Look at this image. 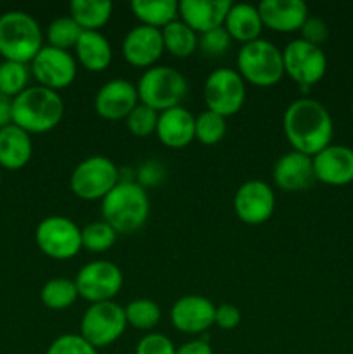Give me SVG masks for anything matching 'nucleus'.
<instances>
[{
  "mask_svg": "<svg viewBox=\"0 0 353 354\" xmlns=\"http://www.w3.org/2000/svg\"><path fill=\"white\" fill-rule=\"evenodd\" d=\"M282 130L293 151L314 158L331 145L334 124L324 104L301 97L284 113Z\"/></svg>",
  "mask_w": 353,
  "mask_h": 354,
  "instance_id": "f257e3e1",
  "label": "nucleus"
},
{
  "mask_svg": "<svg viewBox=\"0 0 353 354\" xmlns=\"http://www.w3.org/2000/svg\"><path fill=\"white\" fill-rule=\"evenodd\" d=\"M64 100L45 86H28L12 99V124L28 133H47L64 118Z\"/></svg>",
  "mask_w": 353,
  "mask_h": 354,
  "instance_id": "f03ea898",
  "label": "nucleus"
},
{
  "mask_svg": "<svg viewBox=\"0 0 353 354\" xmlns=\"http://www.w3.org/2000/svg\"><path fill=\"white\" fill-rule=\"evenodd\" d=\"M151 203L144 187L138 182L121 180L102 199V220L118 234H134L145 225Z\"/></svg>",
  "mask_w": 353,
  "mask_h": 354,
  "instance_id": "7ed1b4c3",
  "label": "nucleus"
},
{
  "mask_svg": "<svg viewBox=\"0 0 353 354\" xmlns=\"http://www.w3.org/2000/svg\"><path fill=\"white\" fill-rule=\"evenodd\" d=\"M42 47V28L31 14L9 10L0 16V55L3 61L30 64Z\"/></svg>",
  "mask_w": 353,
  "mask_h": 354,
  "instance_id": "20e7f679",
  "label": "nucleus"
},
{
  "mask_svg": "<svg viewBox=\"0 0 353 354\" xmlns=\"http://www.w3.org/2000/svg\"><path fill=\"white\" fill-rule=\"evenodd\" d=\"M135 86L141 104L158 113L179 107L189 92L185 76L172 66H152L145 69Z\"/></svg>",
  "mask_w": 353,
  "mask_h": 354,
  "instance_id": "39448f33",
  "label": "nucleus"
},
{
  "mask_svg": "<svg viewBox=\"0 0 353 354\" xmlns=\"http://www.w3.org/2000/svg\"><path fill=\"white\" fill-rule=\"evenodd\" d=\"M237 73L253 86L269 88L277 85L286 75L282 50L262 38L244 44L237 54Z\"/></svg>",
  "mask_w": 353,
  "mask_h": 354,
  "instance_id": "423d86ee",
  "label": "nucleus"
},
{
  "mask_svg": "<svg viewBox=\"0 0 353 354\" xmlns=\"http://www.w3.org/2000/svg\"><path fill=\"white\" fill-rule=\"evenodd\" d=\"M120 182V169L109 158L92 156L76 165L69 187L78 199L102 201Z\"/></svg>",
  "mask_w": 353,
  "mask_h": 354,
  "instance_id": "0eeeda50",
  "label": "nucleus"
},
{
  "mask_svg": "<svg viewBox=\"0 0 353 354\" xmlns=\"http://www.w3.org/2000/svg\"><path fill=\"white\" fill-rule=\"evenodd\" d=\"M125 308L114 301L90 304L80 322V335L92 348L102 349L114 344L127 330Z\"/></svg>",
  "mask_w": 353,
  "mask_h": 354,
  "instance_id": "6e6552de",
  "label": "nucleus"
},
{
  "mask_svg": "<svg viewBox=\"0 0 353 354\" xmlns=\"http://www.w3.org/2000/svg\"><path fill=\"white\" fill-rule=\"evenodd\" d=\"M282 61L284 73L296 82L305 93L310 92L311 86L317 85L327 71V57L322 47L308 44L301 38L286 45L282 50Z\"/></svg>",
  "mask_w": 353,
  "mask_h": 354,
  "instance_id": "1a4fd4ad",
  "label": "nucleus"
},
{
  "mask_svg": "<svg viewBox=\"0 0 353 354\" xmlns=\"http://www.w3.org/2000/svg\"><path fill=\"white\" fill-rule=\"evenodd\" d=\"M203 93L208 111L224 118L234 116L246 102V82L235 69L218 68L208 75Z\"/></svg>",
  "mask_w": 353,
  "mask_h": 354,
  "instance_id": "9d476101",
  "label": "nucleus"
},
{
  "mask_svg": "<svg viewBox=\"0 0 353 354\" xmlns=\"http://www.w3.org/2000/svg\"><path fill=\"white\" fill-rule=\"evenodd\" d=\"M38 249L52 259H71L83 249L82 228L66 216H48L35 230Z\"/></svg>",
  "mask_w": 353,
  "mask_h": 354,
  "instance_id": "9b49d317",
  "label": "nucleus"
},
{
  "mask_svg": "<svg viewBox=\"0 0 353 354\" xmlns=\"http://www.w3.org/2000/svg\"><path fill=\"white\" fill-rule=\"evenodd\" d=\"M75 283L78 296L90 304L106 303L113 301L123 287V272L116 263L99 259L80 268Z\"/></svg>",
  "mask_w": 353,
  "mask_h": 354,
  "instance_id": "f8f14e48",
  "label": "nucleus"
},
{
  "mask_svg": "<svg viewBox=\"0 0 353 354\" xmlns=\"http://www.w3.org/2000/svg\"><path fill=\"white\" fill-rule=\"evenodd\" d=\"M30 71L38 85L59 92L62 88H68L75 82L78 62L75 55L69 54V50L45 45L30 62Z\"/></svg>",
  "mask_w": 353,
  "mask_h": 354,
  "instance_id": "ddd939ff",
  "label": "nucleus"
},
{
  "mask_svg": "<svg viewBox=\"0 0 353 354\" xmlns=\"http://www.w3.org/2000/svg\"><path fill=\"white\" fill-rule=\"evenodd\" d=\"M234 211L246 225H262L272 218L275 211V194L269 183L249 180L237 189L234 196Z\"/></svg>",
  "mask_w": 353,
  "mask_h": 354,
  "instance_id": "4468645a",
  "label": "nucleus"
},
{
  "mask_svg": "<svg viewBox=\"0 0 353 354\" xmlns=\"http://www.w3.org/2000/svg\"><path fill=\"white\" fill-rule=\"evenodd\" d=\"M141 104L137 86L128 80H111L97 92L93 107L97 114L107 121L127 120L128 114Z\"/></svg>",
  "mask_w": 353,
  "mask_h": 354,
  "instance_id": "2eb2a0df",
  "label": "nucleus"
},
{
  "mask_svg": "<svg viewBox=\"0 0 353 354\" xmlns=\"http://www.w3.org/2000/svg\"><path fill=\"white\" fill-rule=\"evenodd\" d=\"M215 306L203 296H183L170 310L172 325L182 334L199 335L215 325Z\"/></svg>",
  "mask_w": 353,
  "mask_h": 354,
  "instance_id": "dca6fc26",
  "label": "nucleus"
},
{
  "mask_svg": "<svg viewBox=\"0 0 353 354\" xmlns=\"http://www.w3.org/2000/svg\"><path fill=\"white\" fill-rule=\"evenodd\" d=\"M121 48H123V57L128 64L135 68H152L165 52L161 30L138 24L125 35Z\"/></svg>",
  "mask_w": 353,
  "mask_h": 354,
  "instance_id": "f3484780",
  "label": "nucleus"
},
{
  "mask_svg": "<svg viewBox=\"0 0 353 354\" xmlns=\"http://www.w3.org/2000/svg\"><path fill=\"white\" fill-rule=\"evenodd\" d=\"M311 159L317 182L331 187H343L353 182V149L329 145Z\"/></svg>",
  "mask_w": 353,
  "mask_h": 354,
  "instance_id": "a211bd4d",
  "label": "nucleus"
},
{
  "mask_svg": "<svg viewBox=\"0 0 353 354\" xmlns=\"http://www.w3.org/2000/svg\"><path fill=\"white\" fill-rule=\"evenodd\" d=\"M272 176L275 185L286 192H301L314 185V159L301 152L291 151L280 156L273 165Z\"/></svg>",
  "mask_w": 353,
  "mask_h": 354,
  "instance_id": "6ab92c4d",
  "label": "nucleus"
},
{
  "mask_svg": "<svg viewBox=\"0 0 353 354\" xmlns=\"http://www.w3.org/2000/svg\"><path fill=\"white\" fill-rule=\"evenodd\" d=\"M232 2L228 0H182L179 17L197 35L224 26Z\"/></svg>",
  "mask_w": 353,
  "mask_h": 354,
  "instance_id": "aec40b11",
  "label": "nucleus"
},
{
  "mask_svg": "<svg viewBox=\"0 0 353 354\" xmlns=\"http://www.w3.org/2000/svg\"><path fill=\"white\" fill-rule=\"evenodd\" d=\"M258 12L265 28L277 33H293L307 21L308 6L303 0H263Z\"/></svg>",
  "mask_w": 353,
  "mask_h": 354,
  "instance_id": "412c9836",
  "label": "nucleus"
},
{
  "mask_svg": "<svg viewBox=\"0 0 353 354\" xmlns=\"http://www.w3.org/2000/svg\"><path fill=\"white\" fill-rule=\"evenodd\" d=\"M156 135L168 149H183L196 140V118L185 107L179 106L159 113Z\"/></svg>",
  "mask_w": 353,
  "mask_h": 354,
  "instance_id": "4be33fe9",
  "label": "nucleus"
},
{
  "mask_svg": "<svg viewBox=\"0 0 353 354\" xmlns=\"http://www.w3.org/2000/svg\"><path fill=\"white\" fill-rule=\"evenodd\" d=\"M33 154V142L28 131L16 124L0 128V168L16 169L24 168Z\"/></svg>",
  "mask_w": 353,
  "mask_h": 354,
  "instance_id": "5701e85b",
  "label": "nucleus"
},
{
  "mask_svg": "<svg viewBox=\"0 0 353 354\" xmlns=\"http://www.w3.org/2000/svg\"><path fill=\"white\" fill-rule=\"evenodd\" d=\"M75 59L92 73H102L113 61V47L100 31H83L75 45Z\"/></svg>",
  "mask_w": 353,
  "mask_h": 354,
  "instance_id": "b1692460",
  "label": "nucleus"
},
{
  "mask_svg": "<svg viewBox=\"0 0 353 354\" xmlns=\"http://www.w3.org/2000/svg\"><path fill=\"white\" fill-rule=\"evenodd\" d=\"M225 31L230 35L232 40L241 41L242 45L258 40L263 31L262 17L258 6L251 3H232L224 23Z\"/></svg>",
  "mask_w": 353,
  "mask_h": 354,
  "instance_id": "393cba45",
  "label": "nucleus"
},
{
  "mask_svg": "<svg viewBox=\"0 0 353 354\" xmlns=\"http://www.w3.org/2000/svg\"><path fill=\"white\" fill-rule=\"evenodd\" d=\"M130 9L141 24L156 30H163L179 19V2L175 0H134Z\"/></svg>",
  "mask_w": 353,
  "mask_h": 354,
  "instance_id": "a878e982",
  "label": "nucleus"
},
{
  "mask_svg": "<svg viewBox=\"0 0 353 354\" xmlns=\"http://www.w3.org/2000/svg\"><path fill=\"white\" fill-rule=\"evenodd\" d=\"M69 16L83 31H99L113 16V3L109 0H73Z\"/></svg>",
  "mask_w": 353,
  "mask_h": 354,
  "instance_id": "bb28decb",
  "label": "nucleus"
},
{
  "mask_svg": "<svg viewBox=\"0 0 353 354\" xmlns=\"http://www.w3.org/2000/svg\"><path fill=\"white\" fill-rule=\"evenodd\" d=\"M165 50L179 59H185L197 50L199 35L190 30L182 19H175L161 30Z\"/></svg>",
  "mask_w": 353,
  "mask_h": 354,
  "instance_id": "cd10ccee",
  "label": "nucleus"
},
{
  "mask_svg": "<svg viewBox=\"0 0 353 354\" xmlns=\"http://www.w3.org/2000/svg\"><path fill=\"white\" fill-rule=\"evenodd\" d=\"M78 289L75 280L52 279L42 287L40 299L45 308L52 311H64L71 308L78 299Z\"/></svg>",
  "mask_w": 353,
  "mask_h": 354,
  "instance_id": "c85d7f7f",
  "label": "nucleus"
},
{
  "mask_svg": "<svg viewBox=\"0 0 353 354\" xmlns=\"http://www.w3.org/2000/svg\"><path fill=\"white\" fill-rule=\"evenodd\" d=\"M125 317L130 327L138 330H151L161 320V308L152 299H135L125 306Z\"/></svg>",
  "mask_w": 353,
  "mask_h": 354,
  "instance_id": "c756f323",
  "label": "nucleus"
},
{
  "mask_svg": "<svg viewBox=\"0 0 353 354\" xmlns=\"http://www.w3.org/2000/svg\"><path fill=\"white\" fill-rule=\"evenodd\" d=\"M31 71L28 64L14 61H3L0 64V93L14 99L28 88Z\"/></svg>",
  "mask_w": 353,
  "mask_h": 354,
  "instance_id": "7c9ffc66",
  "label": "nucleus"
},
{
  "mask_svg": "<svg viewBox=\"0 0 353 354\" xmlns=\"http://www.w3.org/2000/svg\"><path fill=\"white\" fill-rule=\"evenodd\" d=\"M83 30L76 24L71 16L55 17L47 28V41L48 47L61 48V50H69L75 48L76 41L82 37Z\"/></svg>",
  "mask_w": 353,
  "mask_h": 354,
  "instance_id": "2f4dec72",
  "label": "nucleus"
},
{
  "mask_svg": "<svg viewBox=\"0 0 353 354\" xmlns=\"http://www.w3.org/2000/svg\"><path fill=\"white\" fill-rule=\"evenodd\" d=\"M118 232L104 220L92 221L82 228V245L90 252H106L116 244Z\"/></svg>",
  "mask_w": 353,
  "mask_h": 354,
  "instance_id": "473e14b6",
  "label": "nucleus"
},
{
  "mask_svg": "<svg viewBox=\"0 0 353 354\" xmlns=\"http://www.w3.org/2000/svg\"><path fill=\"white\" fill-rule=\"evenodd\" d=\"M227 118L204 111L196 118V140L203 145H215L227 133Z\"/></svg>",
  "mask_w": 353,
  "mask_h": 354,
  "instance_id": "72a5a7b5",
  "label": "nucleus"
},
{
  "mask_svg": "<svg viewBox=\"0 0 353 354\" xmlns=\"http://www.w3.org/2000/svg\"><path fill=\"white\" fill-rule=\"evenodd\" d=\"M158 111L151 109V107L138 104L134 111L127 116V128L132 135L135 137H149V135L156 133V127H158Z\"/></svg>",
  "mask_w": 353,
  "mask_h": 354,
  "instance_id": "f704fd0d",
  "label": "nucleus"
},
{
  "mask_svg": "<svg viewBox=\"0 0 353 354\" xmlns=\"http://www.w3.org/2000/svg\"><path fill=\"white\" fill-rule=\"evenodd\" d=\"M230 35L225 31L224 26L217 28V30L206 31V33L199 35V41H197V48L203 52L208 57H220L230 47Z\"/></svg>",
  "mask_w": 353,
  "mask_h": 354,
  "instance_id": "c9c22d12",
  "label": "nucleus"
},
{
  "mask_svg": "<svg viewBox=\"0 0 353 354\" xmlns=\"http://www.w3.org/2000/svg\"><path fill=\"white\" fill-rule=\"evenodd\" d=\"M45 354H99L80 334H64L48 346Z\"/></svg>",
  "mask_w": 353,
  "mask_h": 354,
  "instance_id": "e433bc0d",
  "label": "nucleus"
},
{
  "mask_svg": "<svg viewBox=\"0 0 353 354\" xmlns=\"http://www.w3.org/2000/svg\"><path fill=\"white\" fill-rule=\"evenodd\" d=\"M135 354H176V348L166 335L147 334L138 341Z\"/></svg>",
  "mask_w": 353,
  "mask_h": 354,
  "instance_id": "4c0bfd02",
  "label": "nucleus"
},
{
  "mask_svg": "<svg viewBox=\"0 0 353 354\" xmlns=\"http://www.w3.org/2000/svg\"><path fill=\"white\" fill-rule=\"evenodd\" d=\"M300 31H301V40L308 41V44L311 45H317V47H322L329 38L327 23L317 16H308Z\"/></svg>",
  "mask_w": 353,
  "mask_h": 354,
  "instance_id": "58836bf2",
  "label": "nucleus"
},
{
  "mask_svg": "<svg viewBox=\"0 0 353 354\" xmlns=\"http://www.w3.org/2000/svg\"><path fill=\"white\" fill-rule=\"evenodd\" d=\"M241 324V311L234 304H220L215 310V325L221 330H234Z\"/></svg>",
  "mask_w": 353,
  "mask_h": 354,
  "instance_id": "ea45409f",
  "label": "nucleus"
},
{
  "mask_svg": "<svg viewBox=\"0 0 353 354\" xmlns=\"http://www.w3.org/2000/svg\"><path fill=\"white\" fill-rule=\"evenodd\" d=\"M163 175H165V173H163L161 165L156 161H149L145 162L141 168V171H138V180H141L138 183H141L144 189L145 185H156V183L161 182Z\"/></svg>",
  "mask_w": 353,
  "mask_h": 354,
  "instance_id": "a19ab883",
  "label": "nucleus"
},
{
  "mask_svg": "<svg viewBox=\"0 0 353 354\" xmlns=\"http://www.w3.org/2000/svg\"><path fill=\"white\" fill-rule=\"evenodd\" d=\"M176 354H213V348L204 339H192L176 348Z\"/></svg>",
  "mask_w": 353,
  "mask_h": 354,
  "instance_id": "79ce46f5",
  "label": "nucleus"
},
{
  "mask_svg": "<svg viewBox=\"0 0 353 354\" xmlns=\"http://www.w3.org/2000/svg\"><path fill=\"white\" fill-rule=\"evenodd\" d=\"M12 124V99L0 93V128Z\"/></svg>",
  "mask_w": 353,
  "mask_h": 354,
  "instance_id": "37998d69",
  "label": "nucleus"
},
{
  "mask_svg": "<svg viewBox=\"0 0 353 354\" xmlns=\"http://www.w3.org/2000/svg\"><path fill=\"white\" fill-rule=\"evenodd\" d=\"M0 178H2V176H0Z\"/></svg>",
  "mask_w": 353,
  "mask_h": 354,
  "instance_id": "c03bdc74",
  "label": "nucleus"
}]
</instances>
